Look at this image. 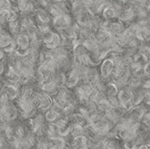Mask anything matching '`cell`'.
I'll return each mask as SVG.
<instances>
[{"mask_svg": "<svg viewBox=\"0 0 150 149\" xmlns=\"http://www.w3.org/2000/svg\"><path fill=\"white\" fill-rule=\"evenodd\" d=\"M114 68V62L112 59H106L101 65L100 68V73H101V77L103 79L109 78V76L112 74Z\"/></svg>", "mask_w": 150, "mask_h": 149, "instance_id": "1", "label": "cell"}, {"mask_svg": "<svg viewBox=\"0 0 150 149\" xmlns=\"http://www.w3.org/2000/svg\"><path fill=\"white\" fill-rule=\"evenodd\" d=\"M54 24L57 28H67L70 24V18L63 13L58 17H55Z\"/></svg>", "mask_w": 150, "mask_h": 149, "instance_id": "2", "label": "cell"}, {"mask_svg": "<svg viewBox=\"0 0 150 149\" xmlns=\"http://www.w3.org/2000/svg\"><path fill=\"white\" fill-rule=\"evenodd\" d=\"M17 44L18 48H27L30 45L29 37L26 34H19L17 38Z\"/></svg>", "mask_w": 150, "mask_h": 149, "instance_id": "3", "label": "cell"}, {"mask_svg": "<svg viewBox=\"0 0 150 149\" xmlns=\"http://www.w3.org/2000/svg\"><path fill=\"white\" fill-rule=\"evenodd\" d=\"M61 117V115L59 113H57L55 111H54L52 108L47 110L46 114H45V120L47 121V122H50V123H54V121H56L59 118Z\"/></svg>", "mask_w": 150, "mask_h": 149, "instance_id": "4", "label": "cell"}, {"mask_svg": "<svg viewBox=\"0 0 150 149\" xmlns=\"http://www.w3.org/2000/svg\"><path fill=\"white\" fill-rule=\"evenodd\" d=\"M96 106H97V111L98 112H102L104 114L107 111H109L111 109V107H110V105H109V104H108V102H107L106 99H103V100L98 102L96 104Z\"/></svg>", "mask_w": 150, "mask_h": 149, "instance_id": "5", "label": "cell"}, {"mask_svg": "<svg viewBox=\"0 0 150 149\" xmlns=\"http://www.w3.org/2000/svg\"><path fill=\"white\" fill-rule=\"evenodd\" d=\"M37 18H39V20L43 23V24H47V22H49L50 20V17L49 15L43 10H37Z\"/></svg>", "mask_w": 150, "mask_h": 149, "instance_id": "6", "label": "cell"}, {"mask_svg": "<svg viewBox=\"0 0 150 149\" xmlns=\"http://www.w3.org/2000/svg\"><path fill=\"white\" fill-rule=\"evenodd\" d=\"M117 15H119V14L113 7H112V6L105 7V11H104V16L106 18H112L116 17Z\"/></svg>", "mask_w": 150, "mask_h": 149, "instance_id": "7", "label": "cell"}, {"mask_svg": "<svg viewBox=\"0 0 150 149\" xmlns=\"http://www.w3.org/2000/svg\"><path fill=\"white\" fill-rule=\"evenodd\" d=\"M106 100H107L111 109H113V110H116L120 105V103L117 97H107Z\"/></svg>", "mask_w": 150, "mask_h": 149, "instance_id": "8", "label": "cell"}, {"mask_svg": "<svg viewBox=\"0 0 150 149\" xmlns=\"http://www.w3.org/2000/svg\"><path fill=\"white\" fill-rule=\"evenodd\" d=\"M9 13L10 11L7 10H0V24H4L9 19Z\"/></svg>", "mask_w": 150, "mask_h": 149, "instance_id": "9", "label": "cell"}, {"mask_svg": "<svg viewBox=\"0 0 150 149\" xmlns=\"http://www.w3.org/2000/svg\"><path fill=\"white\" fill-rule=\"evenodd\" d=\"M0 8L3 10L10 11L11 9V3L9 0H0Z\"/></svg>", "mask_w": 150, "mask_h": 149, "instance_id": "10", "label": "cell"}, {"mask_svg": "<svg viewBox=\"0 0 150 149\" xmlns=\"http://www.w3.org/2000/svg\"><path fill=\"white\" fill-rule=\"evenodd\" d=\"M7 148V143L4 141V138L0 137V149H6Z\"/></svg>", "mask_w": 150, "mask_h": 149, "instance_id": "11", "label": "cell"}, {"mask_svg": "<svg viewBox=\"0 0 150 149\" xmlns=\"http://www.w3.org/2000/svg\"><path fill=\"white\" fill-rule=\"evenodd\" d=\"M3 71H4V66H3V64L0 63V75L3 73Z\"/></svg>", "mask_w": 150, "mask_h": 149, "instance_id": "12", "label": "cell"}]
</instances>
